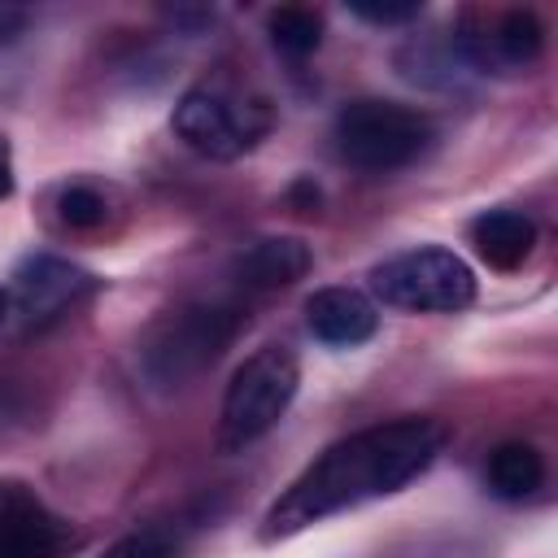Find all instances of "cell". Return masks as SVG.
Segmentation results:
<instances>
[{
	"label": "cell",
	"instance_id": "1",
	"mask_svg": "<svg viewBox=\"0 0 558 558\" xmlns=\"http://www.w3.org/2000/svg\"><path fill=\"white\" fill-rule=\"evenodd\" d=\"M445 449V427L436 418H397L379 427H362L336 445H327L266 510V541L305 532L340 510L366 506L375 497L401 493L418 480Z\"/></svg>",
	"mask_w": 558,
	"mask_h": 558
},
{
	"label": "cell",
	"instance_id": "6",
	"mask_svg": "<svg viewBox=\"0 0 558 558\" xmlns=\"http://www.w3.org/2000/svg\"><path fill=\"white\" fill-rule=\"evenodd\" d=\"M170 126L192 153L209 161H235L270 131V113L262 105H240L214 87H192L179 96Z\"/></svg>",
	"mask_w": 558,
	"mask_h": 558
},
{
	"label": "cell",
	"instance_id": "16",
	"mask_svg": "<svg viewBox=\"0 0 558 558\" xmlns=\"http://www.w3.org/2000/svg\"><path fill=\"white\" fill-rule=\"evenodd\" d=\"M179 554V536L166 527H140L131 536H122L118 545H109L105 558H174Z\"/></svg>",
	"mask_w": 558,
	"mask_h": 558
},
{
	"label": "cell",
	"instance_id": "2",
	"mask_svg": "<svg viewBox=\"0 0 558 558\" xmlns=\"http://www.w3.org/2000/svg\"><path fill=\"white\" fill-rule=\"evenodd\" d=\"M240 314L231 305H183L161 314L140 340V371L157 392H174L205 375L235 340Z\"/></svg>",
	"mask_w": 558,
	"mask_h": 558
},
{
	"label": "cell",
	"instance_id": "12",
	"mask_svg": "<svg viewBox=\"0 0 558 558\" xmlns=\"http://www.w3.org/2000/svg\"><path fill=\"white\" fill-rule=\"evenodd\" d=\"M471 244L493 270H514L532 257L536 222L519 209H488L471 222Z\"/></svg>",
	"mask_w": 558,
	"mask_h": 558
},
{
	"label": "cell",
	"instance_id": "8",
	"mask_svg": "<svg viewBox=\"0 0 558 558\" xmlns=\"http://www.w3.org/2000/svg\"><path fill=\"white\" fill-rule=\"evenodd\" d=\"M458 52L475 70H523L541 57L545 31L532 9H501V13H471L453 35Z\"/></svg>",
	"mask_w": 558,
	"mask_h": 558
},
{
	"label": "cell",
	"instance_id": "11",
	"mask_svg": "<svg viewBox=\"0 0 558 558\" xmlns=\"http://www.w3.org/2000/svg\"><path fill=\"white\" fill-rule=\"evenodd\" d=\"M310 266H314V253H310L305 240H296V235H266V240H253L248 248L235 253L231 275L244 288L270 292V288H288V283L305 279Z\"/></svg>",
	"mask_w": 558,
	"mask_h": 558
},
{
	"label": "cell",
	"instance_id": "4",
	"mask_svg": "<svg viewBox=\"0 0 558 558\" xmlns=\"http://www.w3.org/2000/svg\"><path fill=\"white\" fill-rule=\"evenodd\" d=\"M436 140L427 113L397 100H349L336 113V148L357 170H401L418 161Z\"/></svg>",
	"mask_w": 558,
	"mask_h": 558
},
{
	"label": "cell",
	"instance_id": "18",
	"mask_svg": "<svg viewBox=\"0 0 558 558\" xmlns=\"http://www.w3.org/2000/svg\"><path fill=\"white\" fill-rule=\"evenodd\" d=\"M22 26H26V9L0 0V44H9L13 35H22Z\"/></svg>",
	"mask_w": 558,
	"mask_h": 558
},
{
	"label": "cell",
	"instance_id": "20",
	"mask_svg": "<svg viewBox=\"0 0 558 558\" xmlns=\"http://www.w3.org/2000/svg\"><path fill=\"white\" fill-rule=\"evenodd\" d=\"M4 314H9V292L0 288V318H4Z\"/></svg>",
	"mask_w": 558,
	"mask_h": 558
},
{
	"label": "cell",
	"instance_id": "10",
	"mask_svg": "<svg viewBox=\"0 0 558 558\" xmlns=\"http://www.w3.org/2000/svg\"><path fill=\"white\" fill-rule=\"evenodd\" d=\"M305 323H310V331L323 344L353 349V344H362V340L375 336L379 314H375L371 296L357 292V288H318L305 301Z\"/></svg>",
	"mask_w": 558,
	"mask_h": 558
},
{
	"label": "cell",
	"instance_id": "17",
	"mask_svg": "<svg viewBox=\"0 0 558 558\" xmlns=\"http://www.w3.org/2000/svg\"><path fill=\"white\" fill-rule=\"evenodd\" d=\"M349 13L362 17V22H375V26H401V22H414V17L423 13V4H418V0H401V4H388V0H384V4L353 0Z\"/></svg>",
	"mask_w": 558,
	"mask_h": 558
},
{
	"label": "cell",
	"instance_id": "3",
	"mask_svg": "<svg viewBox=\"0 0 558 558\" xmlns=\"http://www.w3.org/2000/svg\"><path fill=\"white\" fill-rule=\"evenodd\" d=\"M296 384H301V362L288 344H262L257 353H248L222 392L218 449L240 453V449L257 445L288 414Z\"/></svg>",
	"mask_w": 558,
	"mask_h": 558
},
{
	"label": "cell",
	"instance_id": "19",
	"mask_svg": "<svg viewBox=\"0 0 558 558\" xmlns=\"http://www.w3.org/2000/svg\"><path fill=\"white\" fill-rule=\"evenodd\" d=\"M13 192V166H9V153H4V144H0V201Z\"/></svg>",
	"mask_w": 558,
	"mask_h": 558
},
{
	"label": "cell",
	"instance_id": "9",
	"mask_svg": "<svg viewBox=\"0 0 558 558\" xmlns=\"http://www.w3.org/2000/svg\"><path fill=\"white\" fill-rule=\"evenodd\" d=\"M100 288V279L57 253H31L17 270H13V310L31 323V327H44L52 318H61L70 305H78L83 296H92Z\"/></svg>",
	"mask_w": 558,
	"mask_h": 558
},
{
	"label": "cell",
	"instance_id": "15",
	"mask_svg": "<svg viewBox=\"0 0 558 558\" xmlns=\"http://www.w3.org/2000/svg\"><path fill=\"white\" fill-rule=\"evenodd\" d=\"M57 214H61L65 227H74V231H92V227L105 222L109 205H105V196H100L96 187L70 183V187H61V196H57Z\"/></svg>",
	"mask_w": 558,
	"mask_h": 558
},
{
	"label": "cell",
	"instance_id": "5",
	"mask_svg": "<svg viewBox=\"0 0 558 558\" xmlns=\"http://www.w3.org/2000/svg\"><path fill=\"white\" fill-rule=\"evenodd\" d=\"M371 288L384 305L414 314H453L475 301V275L449 248L397 253L371 270Z\"/></svg>",
	"mask_w": 558,
	"mask_h": 558
},
{
	"label": "cell",
	"instance_id": "14",
	"mask_svg": "<svg viewBox=\"0 0 558 558\" xmlns=\"http://www.w3.org/2000/svg\"><path fill=\"white\" fill-rule=\"evenodd\" d=\"M323 39V22L314 9H301V4H283L270 13V44L283 52V57H310Z\"/></svg>",
	"mask_w": 558,
	"mask_h": 558
},
{
	"label": "cell",
	"instance_id": "13",
	"mask_svg": "<svg viewBox=\"0 0 558 558\" xmlns=\"http://www.w3.org/2000/svg\"><path fill=\"white\" fill-rule=\"evenodd\" d=\"M484 480H488V488H493L497 497L523 501V497H532V493L545 484V458H541L536 445H527V440H506V445H497V449L488 453Z\"/></svg>",
	"mask_w": 558,
	"mask_h": 558
},
{
	"label": "cell",
	"instance_id": "7",
	"mask_svg": "<svg viewBox=\"0 0 558 558\" xmlns=\"http://www.w3.org/2000/svg\"><path fill=\"white\" fill-rule=\"evenodd\" d=\"M78 545L70 519L22 480H0V558H65Z\"/></svg>",
	"mask_w": 558,
	"mask_h": 558
}]
</instances>
